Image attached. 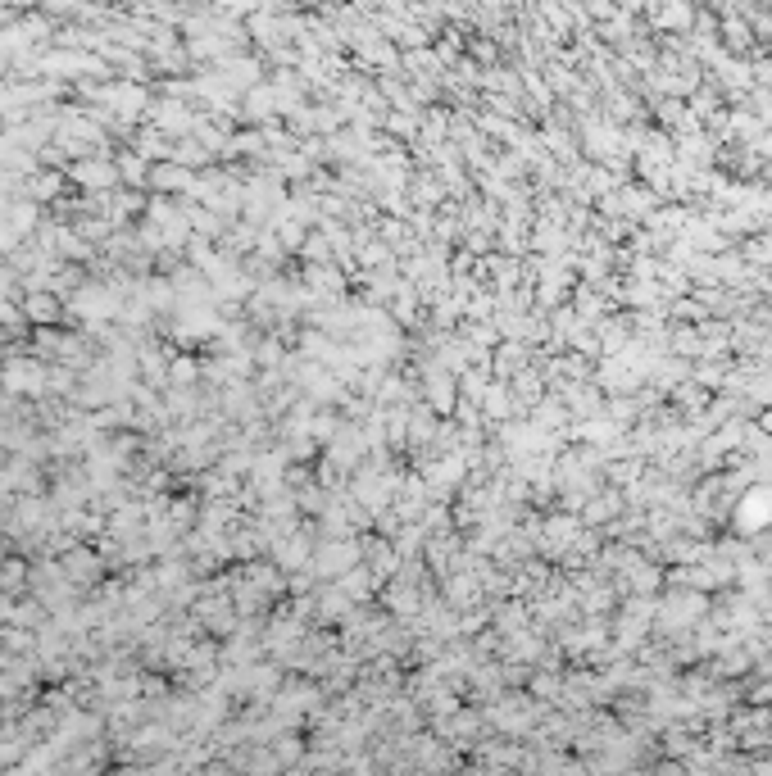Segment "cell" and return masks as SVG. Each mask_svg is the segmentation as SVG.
<instances>
[{"instance_id": "7a4b0ae2", "label": "cell", "mask_w": 772, "mask_h": 776, "mask_svg": "<svg viewBox=\"0 0 772 776\" xmlns=\"http://www.w3.org/2000/svg\"><path fill=\"white\" fill-rule=\"evenodd\" d=\"M55 314H60V309H55L50 295H32V300H28V318H37V323H50Z\"/></svg>"}, {"instance_id": "6da1fadb", "label": "cell", "mask_w": 772, "mask_h": 776, "mask_svg": "<svg viewBox=\"0 0 772 776\" xmlns=\"http://www.w3.org/2000/svg\"><path fill=\"white\" fill-rule=\"evenodd\" d=\"M69 572H73V577H78V581H91V577H96V572H100V563L91 559L87 550H78V554H69Z\"/></svg>"}]
</instances>
